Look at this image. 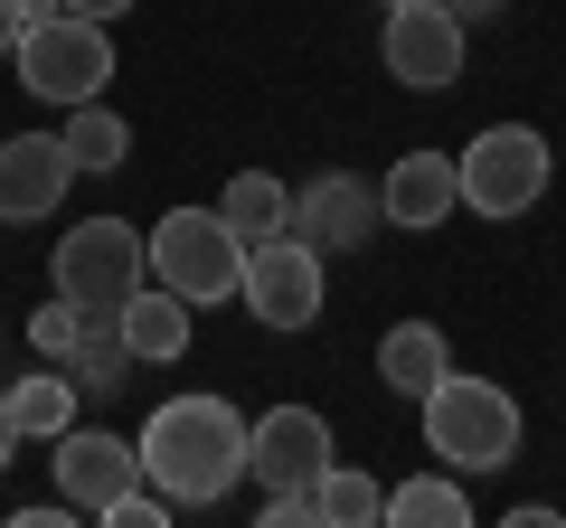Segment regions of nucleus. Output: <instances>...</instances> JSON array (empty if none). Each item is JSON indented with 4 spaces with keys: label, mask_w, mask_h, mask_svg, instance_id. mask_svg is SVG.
Instances as JSON below:
<instances>
[{
    "label": "nucleus",
    "mask_w": 566,
    "mask_h": 528,
    "mask_svg": "<svg viewBox=\"0 0 566 528\" xmlns=\"http://www.w3.org/2000/svg\"><path fill=\"white\" fill-rule=\"evenodd\" d=\"M133 453H142V482L170 509H218L245 482V415L227 397H161L142 415Z\"/></svg>",
    "instance_id": "nucleus-1"
},
{
    "label": "nucleus",
    "mask_w": 566,
    "mask_h": 528,
    "mask_svg": "<svg viewBox=\"0 0 566 528\" xmlns=\"http://www.w3.org/2000/svg\"><path fill=\"white\" fill-rule=\"evenodd\" d=\"M416 415H424V453L434 463H453V472H501V463H520V397L510 387H491V378H463V368H444V378L416 397Z\"/></svg>",
    "instance_id": "nucleus-2"
},
{
    "label": "nucleus",
    "mask_w": 566,
    "mask_h": 528,
    "mask_svg": "<svg viewBox=\"0 0 566 528\" xmlns=\"http://www.w3.org/2000/svg\"><path fill=\"white\" fill-rule=\"evenodd\" d=\"M48 284H57L76 311H123L142 284H151V236H142L133 218H85V226L57 236Z\"/></svg>",
    "instance_id": "nucleus-3"
},
{
    "label": "nucleus",
    "mask_w": 566,
    "mask_h": 528,
    "mask_svg": "<svg viewBox=\"0 0 566 528\" xmlns=\"http://www.w3.org/2000/svg\"><path fill=\"white\" fill-rule=\"evenodd\" d=\"M547 133L538 123H491V133H472L463 151H453V180H463V208L472 218H528V208L547 199Z\"/></svg>",
    "instance_id": "nucleus-4"
},
{
    "label": "nucleus",
    "mask_w": 566,
    "mask_h": 528,
    "mask_svg": "<svg viewBox=\"0 0 566 528\" xmlns=\"http://www.w3.org/2000/svg\"><path fill=\"white\" fill-rule=\"evenodd\" d=\"M151 236V284H170L180 303H227L245 284V236L218 218V208H170Z\"/></svg>",
    "instance_id": "nucleus-5"
},
{
    "label": "nucleus",
    "mask_w": 566,
    "mask_h": 528,
    "mask_svg": "<svg viewBox=\"0 0 566 528\" xmlns=\"http://www.w3.org/2000/svg\"><path fill=\"white\" fill-rule=\"evenodd\" d=\"M10 57H20V85H29L39 104H85V95H104V85H114V20L66 10V20L29 29Z\"/></svg>",
    "instance_id": "nucleus-6"
},
{
    "label": "nucleus",
    "mask_w": 566,
    "mask_h": 528,
    "mask_svg": "<svg viewBox=\"0 0 566 528\" xmlns=\"http://www.w3.org/2000/svg\"><path fill=\"white\" fill-rule=\"evenodd\" d=\"M245 311H255L264 330H312L322 321V245H303L293 226L264 245H245Z\"/></svg>",
    "instance_id": "nucleus-7"
},
{
    "label": "nucleus",
    "mask_w": 566,
    "mask_h": 528,
    "mask_svg": "<svg viewBox=\"0 0 566 528\" xmlns=\"http://www.w3.org/2000/svg\"><path fill=\"white\" fill-rule=\"evenodd\" d=\"M378 57H387V76H397L406 95H444V85L463 76L472 39H463V20H453L444 0H406V10H387Z\"/></svg>",
    "instance_id": "nucleus-8"
},
{
    "label": "nucleus",
    "mask_w": 566,
    "mask_h": 528,
    "mask_svg": "<svg viewBox=\"0 0 566 528\" xmlns=\"http://www.w3.org/2000/svg\"><path fill=\"white\" fill-rule=\"evenodd\" d=\"M331 463H340V444H331V415H312V406H274L245 425V472L264 490H312Z\"/></svg>",
    "instance_id": "nucleus-9"
},
{
    "label": "nucleus",
    "mask_w": 566,
    "mask_h": 528,
    "mask_svg": "<svg viewBox=\"0 0 566 528\" xmlns=\"http://www.w3.org/2000/svg\"><path fill=\"white\" fill-rule=\"evenodd\" d=\"M378 226H387V199L359 180V170H322V180L293 189V236L322 245V255H359Z\"/></svg>",
    "instance_id": "nucleus-10"
},
{
    "label": "nucleus",
    "mask_w": 566,
    "mask_h": 528,
    "mask_svg": "<svg viewBox=\"0 0 566 528\" xmlns=\"http://www.w3.org/2000/svg\"><path fill=\"white\" fill-rule=\"evenodd\" d=\"M66 189H76V161H66L57 133H10V142H0V226L57 218Z\"/></svg>",
    "instance_id": "nucleus-11"
},
{
    "label": "nucleus",
    "mask_w": 566,
    "mask_h": 528,
    "mask_svg": "<svg viewBox=\"0 0 566 528\" xmlns=\"http://www.w3.org/2000/svg\"><path fill=\"white\" fill-rule=\"evenodd\" d=\"M133 482H142V453L123 444V434H104V425H66L57 434V490H66V509L104 519V500L133 490Z\"/></svg>",
    "instance_id": "nucleus-12"
},
{
    "label": "nucleus",
    "mask_w": 566,
    "mask_h": 528,
    "mask_svg": "<svg viewBox=\"0 0 566 528\" xmlns=\"http://www.w3.org/2000/svg\"><path fill=\"white\" fill-rule=\"evenodd\" d=\"M378 199H387V226H416V236H434V226H444L453 208H463L453 151H406V161H387Z\"/></svg>",
    "instance_id": "nucleus-13"
},
{
    "label": "nucleus",
    "mask_w": 566,
    "mask_h": 528,
    "mask_svg": "<svg viewBox=\"0 0 566 528\" xmlns=\"http://www.w3.org/2000/svg\"><path fill=\"white\" fill-rule=\"evenodd\" d=\"M189 311H199V303H180L170 284H142L133 303H123V349L151 359V368H170V359L189 349Z\"/></svg>",
    "instance_id": "nucleus-14"
},
{
    "label": "nucleus",
    "mask_w": 566,
    "mask_h": 528,
    "mask_svg": "<svg viewBox=\"0 0 566 528\" xmlns=\"http://www.w3.org/2000/svg\"><path fill=\"white\" fill-rule=\"evenodd\" d=\"M444 368H453V340H444L434 321H397V330L378 340V378L397 387V397H424Z\"/></svg>",
    "instance_id": "nucleus-15"
},
{
    "label": "nucleus",
    "mask_w": 566,
    "mask_h": 528,
    "mask_svg": "<svg viewBox=\"0 0 566 528\" xmlns=\"http://www.w3.org/2000/svg\"><path fill=\"white\" fill-rule=\"evenodd\" d=\"M57 142H66V161H76V180H85V170H123V161H133V123H123L114 104L85 95V104H66Z\"/></svg>",
    "instance_id": "nucleus-16"
},
{
    "label": "nucleus",
    "mask_w": 566,
    "mask_h": 528,
    "mask_svg": "<svg viewBox=\"0 0 566 528\" xmlns=\"http://www.w3.org/2000/svg\"><path fill=\"white\" fill-rule=\"evenodd\" d=\"M218 218L237 226L245 245H264V236H283V226H293V189H283L274 170H237V180H227V199H218Z\"/></svg>",
    "instance_id": "nucleus-17"
},
{
    "label": "nucleus",
    "mask_w": 566,
    "mask_h": 528,
    "mask_svg": "<svg viewBox=\"0 0 566 528\" xmlns=\"http://www.w3.org/2000/svg\"><path fill=\"white\" fill-rule=\"evenodd\" d=\"M76 397H85V387L66 378L57 359H48L39 378H20V387H10V415H20V434H39V444H57V434L76 425Z\"/></svg>",
    "instance_id": "nucleus-18"
},
{
    "label": "nucleus",
    "mask_w": 566,
    "mask_h": 528,
    "mask_svg": "<svg viewBox=\"0 0 566 528\" xmlns=\"http://www.w3.org/2000/svg\"><path fill=\"white\" fill-rule=\"evenodd\" d=\"M387 519H397V528H463L472 519V490L444 482V472H416V482L387 490Z\"/></svg>",
    "instance_id": "nucleus-19"
},
{
    "label": "nucleus",
    "mask_w": 566,
    "mask_h": 528,
    "mask_svg": "<svg viewBox=\"0 0 566 528\" xmlns=\"http://www.w3.org/2000/svg\"><path fill=\"white\" fill-rule=\"evenodd\" d=\"M312 500H322L331 528H368V519H387V490L368 482V472H349V463H331L322 482H312Z\"/></svg>",
    "instance_id": "nucleus-20"
},
{
    "label": "nucleus",
    "mask_w": 566,
    "mask_h": 528,
    "mask_svg": "<svg viewBox=\"0 0 566 528\" xmlns=\"http://www.w3.org/2000/svg\"><path fill=\"white\" fill-rule=\"evenodd\" d=\"M76 330H85V311L66 303V293L48 311H29V340H39V359H57V368H66V349H76Z\"/></svg>",
    "instance_id": "nucleus-21"
},
{
    "label": "nucleus",
    "mask_w": 566,
    "mask_h": 528,
    "mask_svg": "<svg viewBox=\"0 0 566 528\" xmlns=\"http://www.w3.org/2000/svg\"><path fill=\"white\" fill-rule=\"evenodd\" d=\"M170 519V500H161V490H114V500H104V528H161Z\"/></svg>",
    "instance_id": "nucleus-22"
},
{
    "label": "nucleus",
    "mask_w": 566,
    "mask_h": 528,
    "mask_svg": "<svg viewBox=\"0 0 566 528\" xmlns=\"http://www.w3.org/2000/svg\"><path fill=\"white\" fill-rule=\"evenodd\" d=\"M48 20H66V0H20V39H29V29H48Z\"/></svg>",
    "instance_id": "nucleus-23"
},
{
    "label": "nucleus",
    "mask_w": 566,
    "mask_h": 528,
    "mask_svg": "<svg viewBox=\"0 0 566 528\" xmlns=\"http://www.w3.org/2000/svg\"><path fill=\"white\" fill-rule=\"evenodd\" d=\"M10 453H20V415H10V387H0V472H10Z\"/></svg>",
    "instance_id": "nucleus-24"
},
{
    "label": "nucleus",
    "mask_w": 566,
    "mask_h": 528,
    "mask_svg": "<svg viewBox=\"0 0 566 528\" xmlns=\"http://www.w3.org/2000/svg\"><path fill=\"white\" fill-rule=\"evenodd\" d=\"M444 10H453V20H463V29H472V20H501L510 0H444Z\"/></svg>",
    "instance_id": "nucleus-25"
},
{
    "label": "nucleus",
    "mask_w": 566,
    "mask_h": 528,
    "mask_svg": "<svg viewBox=\"0 0 566 528\" xmlns=\"http://www.w3.org/2000/svg\"><path fill=\"white\" fill-rule=\"evenodd\" d=\"M66 10H85V20H123V10H142V0H66Z\"/></svg>",
    "instance_id": "nucleus-26"
},
{
    "label": "nucleus",
    "mask_w": 566,
    "mask_h": 528,
    "mask_svg": "<svg viewBox=\"0 0 566 528\" xmlns=\"http://www.w3.org/2000/svg\"><path fill=\"white\" fill-rule=\"evenodd\" d=\"M20 47V0H0V57Z\"/></svg>",
    "instance_id": "nucleus-27"
},
{
    "label": "nucleus",
    "mask_w": 566,
    "mask_h": 528,
    "mask_svg": "<svg viewBox=\"0 0 566 528\" xmlns=\"http://www.w3.org/2000/svg\"><path fill=\"white\" fill-rule=\"evenodd\" d=\"M378 10H406V0H378Z\"/></svg>",
    "instance_id": "nucleus-28"
}]
</instances>
